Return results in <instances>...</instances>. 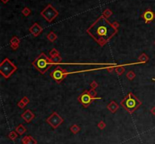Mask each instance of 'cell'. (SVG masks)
<instances>
[{"mask_svg": "<svg viewBox=\"0 0 155 144\" xmlns=\"http://www.w3.org/2000/svg\"><path fill=\"white\" fill-rule=\"evenodd\" d=\"M86 32L100 46H104L117 33L118 30L101 15L87 29Z\"/></svg>", "mask_w": 155, "mask_h": 144, "instance_id": "obj_1", "label": "cell"}, {"mask_svg": "<svg viewBox=\"0 0 155 144\" xmlns=\"http://www.w3.org/2000/svg\"><path fill=\"white\" fill-rule=\"evenodd\" d=\"M141 105V102L138 99L135 94L129 92L124 99L120 102V106H123L125 110L132 114Z\"/></svg>", "mask_w": 155, "mask_h": 144, "instance_id": "obj_2", "label": "cell"}, {"mask_svg": "<svg viewBox=\"0 0 155 144\" xmlns=\"http://www.w3.org/2000/svg\"><path fill=\"white\" fill-rule=\"evenodd\" d=\"M32 65L41 74H44L54 63L52 59L47 57L45 53H41L38 57L33 61Z\"/></svg>", "mask_w": 155, "mask_h": 144, "instance_id": "obj_3", "label": "cell"}, {"mask_svg": "<svg viewBox=\"0 0 155 144\" xmlns=\"http://www.w3.org/2000/svg\"><path fill=\"white\" fill-rule=\"evenodd\" d=\"M17 69L18 67L9 58L4 59L0 63V73L5 79H9Z\"/></svg>", "mask_w": 155, "mask_h": 144, "instance_id": "obj_4", "label": "cell"}, {"mask_svg": "<svg viewBox=\"0 0 155 144\" xmlns=\"http://www.w3.org/2000/svg\"><path fill=\"white\" fill-rule=\"evenodd\" d=\"M40 14L45 18V20H46V21H48V23H51L58 17L59 14V12L57 11L51 4H48V5L40 12Z\"/></svg>", "mask_w": 155, "mask_h": 144, "instance_id": "obj_5", "label": "cell"}, {"mask_svg": "<svg viewBox=\"0 0 155 144\" xmlns=\"http://www.w3.org/2000/svg\"><path fill=\"white\" fill-rule=\"evenodd\" d=\"M69 73L70 72H68L66 69H64L61 67H59V66H57L56 68L50 73V76L57 83L60 84L67 77Z\"/></svg>", "mask_w": 155, "mask_h": 144, "instance_id": "obj_6", "label": "cell"}, {"mask_svg": "<svg viewBox=\"0 0 155 144\" xmlns=\"http://www.w3.org/2000/svg\"><path fill=\"white\" fill-rule=\"evenodd\" d=\"M95 100H101V97H93L90 96L88 92V90H84L80 95H79L78 98H77V100H78L80 104H82L83 106L85 108H87L88 106L92 104V102Z\"/></svg>", "mask_w": 155, "mask_h": 144, "instance_id": "obj_7", "label": "cell"}, {"mask_svg": "<svg viewBox=\"0 0 155 144\" xmlns=\"http://www.w3.org/2000/svg\"><path fill=\"white\" fill-rule=\"evenodd\" d=\"M46 122L50 125L52 128L56 129L64 122V119L61 116H60L58 112H54L46 119Z\"/></svg>", "mask_w": 155, "mask_h": 144, "instance_id": "obj_8", "label": "cell"}, {"mask_svg": "<svg viewBox=\"0 0 155 144\" xmlns=\"http://www.w3.org/2000/svg\"><path fill=\"white\" fill-rule=\"evenodd\" d=\"M141 17L144 19L145 23H149L150 22L153 21L155 18V13L150 9H148L144 11V13L141 15Z\"/></svg>", "mask_w": 155, "mask_h": 144, "instance_id": "obj_9", "label": "cell"}, {"mask_svg": "<svg viewBox=\"0 0 155 144\" xmlns=\"http://www.w3.org/2000/svg\"><path fill=\"white\" fill-rule=\"evenodd\" d=\"M29 30H30V33L34 37H37L42 32V28L40 27L37 23H35L30 27Z\"/></svg>", "mask_w": 155, "mask_h": 144, "instance_id": "obj_10", "label": "cell"}, {"mask_svg": "<svg viewBox=\"0 0 155 144\" xmlns=\"http://www.w3.org/2000/svg\"><path fill=\"white\" fill-rule=\"evenodd\" d=\"M21 118L25 121L27 123H30L33 119L35 118L34 113L30 111V109H26L24 112L21 114Z\"/></svg>", "mask_w": 155, "mask_h": 144, "instance_id": "obj_11", "label": "cell"}, {"mask_svg": "<svg viewBox=\"0 0 155 144\" xmlns=\"http://www.w3.org/2000/svg\"><path fill=\"white\" fill-rule=\"evenodd\" d=\"M20 45V39L17 36H13L10 40V46L12 50L16 51L19 48Z\"/></svg>", "mask_w": 155, "mask_h": 144, "instance_id": "obj_12", "label": "cell"}, {"mask_svg": "<svg viewBox=\"0 0 155 144\" xmlns=\"http://www.w3.org/2000/svg\"><path fill=\"white\" fill-rule=\"evenodd\" d=\"M21 143L23 144H37V141L30 135H27L21 139Z\"/></svg>", "mask_w": 155, "mask_h": 144, "instance_id": "obj_13", "label": "cell"}, {"mask_svg": "<svg viewBox=\"0 0 155 144\" xmlns=\"http://www.w3.org/2000/svg\"><path fill=\"white\" fill-rule=\"evenodd\" d=\"M107 109L112 113H115L119 109V105H118L115 101H111L109 103V104L107 106Z\"/></svg>", "mask_w": 155, "mask_h": 144, "instance_id": "obj_14", "label": "cell"}, {"mask_svg": "<svg viewBox=\"0 0 155 144\" xmlns=\"http://www.w3.org/2000/svg\"><path fill=\"white\" fill-rule=\"evenodd\" d=\"M138 63H145L149 60V57L145 53H142V54L138 57Z\"/></svg>", "mask_w": 155, "mask_h": 144, "instance_id": "obj_15", "label": "cell"}, {"mask_svg": "<svg viewBox=\"0 0 155 144\" xmlns=\"http://www.w3.org/2000/svg\"><path fill=\"white\" fill-rule=\"evenodd\" d=\"M15 131L18 134V135H23L27 131V128L22 124H20L17 127H16Z\"/></svg>", "mask_w": 155, "mask_h": 144, "instance_id": "obj_16", "label": "cell"}, {"mask_svg": "<svg viewBox=\"0 0 155 144\" xmlns=\"http://www.w3.org/2000/svg\"><path fill=\"white\" fill-rule=\"evenodd\" d=\"M47 39L48 41H50L51 42H54L55 41H56L57 39H58V36H57L53 31H51L47 35Z\"/></svg>", "mask_w": 155, "mask_h": 144, "instance_id": "obj_17", "label": "cell"}, {"mask_svg": "<svg viewBox=\"0 0 155 144\" xmlns=\"http://www.w3.org/2000/svg\"><path fill=\"white\" fill-rule=\"evenodd\" d=\"M115 72L118 76H121L125 72V68L123 66H117L115 67Z\"/></svg>", "mask_w": 155, "mask_h": 144, "instance_id": "obj_18", "label": "cell"}, {"mask_svg": "<svg viewBox=\"0 0 155 144\" xmlns=\"http://www.w3.org/2000/svg\"><path fill=\"white\" fill-rule=\"evenodd\" d=\"M70 130L71 131V133L76 134L77 133H79V131L80 130V126H78L77 125H73L70 127Z\"/></svg>", "mask_w": 155, "mask_h": 144, "instance_id": "obj_19", "label": "cell"}, {"mask_svg": "<svg viewBox=\"0 0 155 144\" xmlns=\"http://www.w3.org/2000/svg\"><path fill=\"white\" fill-rule=\"evenodd\" d=\"M51 59L52 60V62L54 64H58L61 62L62 60V57H61L60 55H57L55 57H51Z\"/></svg>", "mask_w": 155, "mask_h": 144, "instance_id": "obj_20", "label": "cell"}, {"mask_svg": "<svg viewBox=\"0 0 155 144\" xmlns=\"http://www.w3.org/2000/svg\"><path fill=\"white\" fill-rule=\"evenodd\" d=\"M126 77L129 80L132 81V80H133L136 77V73H135V72H133V71H132V70H130V71H129L127 73H126Z\"/></svg>", "mask_w": 155, "mask_h": 144, "instance_id": "obj_21", "label": "cell"}, {"mask_svg": "<svg viewBox=\"0 0 155 144\" xmlns=\"http://www.w3.org/2000/svg\"><path fill=\"white\" fill-rule=\"evenodd\" d=\"M18 134L16 132V131H11V132L9 134L8 137L11 140H15V139H17Z\"/></svg>", "mask_w": 155, "mask_h": 144, "instance_id": "obj_22", "label": "cell"}, {"mask_svg": "<svg viewBox=\"0 0 155 144\" xmlns=\"http://www.w3.org/2000/svg\"><path fill=\"white\" fill-rule=\"evenodd\" d=\"M112 14H113L112 11H111V10H110L109 9H105V10L103 11L102 15L104 16V18H110V17H111V16L112 15Z\"/></svg>", "mask_w": 155, "mask_h": 144, "instance_id": "obj_23", "label": "cell"}, {"mask_svg": "<svg viewBox=\"0 0 155 144\" xmlns=\"http://www.w3.org/2000/svg\"><path fill=\"white\" fill-rule=\"evenodd\" d=\"M49 55H50L51 57H55L57 55H59V51L57 50L56 48H52V50L50 51V52H49Z\"/></svg>", "mask_w": 155, "mask_h": 144, "instance_id": "obj_24", "label": "cell"}, {"mask_svg": "<svg viewBox=\"0 0 155 144\" xmlns=\"http://www.w3.org/2000/svg\"><path fill=\"white\" fill-rule=\"evenodd\" d=\"M31 13V11L30 10L29 8H27V7H25L24 9L22 10V14L24 15V16H26V17H27V16H29Z\"/></svg>", "mask_w": 155, "mask_h": 144, "instance_id": "obj_25", "label": "cell"}, {"mask_svg": "<svg viewBox=\"0 0 155 144\" xmlns=\"http://www.w3.org/2000/svg\"><path fill=\"white\" fill-rule=\"evenodd\" d=\"M88 92L89 94V95L93 97H96L97 96V91L95 90V89H93V88H91L90 90H88Z\"/></svg>", "mask_w": 155, "mask_h": 144, "instance_id": "obj_26", "label": "cell"}, {"mask_svg": "<svg viewBox=\"0 0 155 144\" xmlns=\"http://www.w3.org/2000/svg\"><path fill=\"white\" fill-rule=\"evenodd\" d=\"M98 127H99V129L103 130V129L105 128V127H106V123L104 121H100L99 123H98Z\"/></svg>", "mask_w": 155, "mask_h": 144, "instance_id": "obj_27", "label": "cell"}, {"mask_svg": "<svg viewBox=\"0 0 155 144\" xmlns=\"http://www.w3.org/2000/svg\"><path fill=\"white\" fill-rule=\"evenodd\" d=\"M90 87H91V88H93V89H95V88H97L98 87H99V84L97 83V81H92L91 83H90Z\"/></svg>", "mask_w": 155, "mask_h": 144, "instance_id": "obj_28", "label": "cell"}, {"mask_svg": "<svg viewBox=\"0 0 155 144\" xmlns=\"http://www.w3.org/2000/svg\"><path fill=\"white\" fill-rule=\"evenodd\" d=\"M26 106H27V105L24 104L23 101H21V100H20V101L18 103V106L20 109H24V108H25Z\"/></svg>", "mask_w": 155, "mask_h": 144, "instance_id": "obj_29", "label": "cell"}, {"mask_svg": "<svg viewBox=\"0 0 155 144\" xmlns=\"http://www.w3.org/2000/svg\"><path fill=\"white\" fill-rule=\"evenodd\" d=\"M21 101H23V102L24 104H25L26 105H27V104H29V103H30V99H29V98H28V97H27V96L23 97L22 98V99H21Z\"/></svg>", "mask_w": 155, "mask_h": 144, "instance_id": "obj_30", "label": "cell"}, {"mask_svg": "<svg viewBox=\"0 0 155 144\" xmlns=\"http://www.w3.org/2000/svg\"><path fill=\"white\" fill-rule=\"evenodd\" d=\"M112 25H113V27L114 28H116L117 30L118 28L120 27V24H119V23L117 22V21H114V22H113V23H112Z\"/></svg>", "mask_w": 155, "mask_h": 144, "instance_id": "obj_31", "label": "cell"}, {"mask_svg": "<svg viewBox=\"0 0 155 144\" xmlns=\"http://www.w3.org/2000/svg\"><path fill=\"white\" fill-rule=\"evenodd\" d=\"M150 112H151L154 116H155V106H153V107L151 108V109H150Z\"/></svg>", "mask_w": 155, "mask_h": 144, "instance_id": "obj_32", "label": "cell"}, {"mask_svg": "<svg viewBox=\"0 0 155 144\" xmlns=\"http://www.w3.org/2000/svg\"><path fill=\"white\" fill-rule=\"evenodd\" d=\"M1 1H2V2L4 3V4H6V3H7L9 1V0H1Z\"/></svg>", "mask_w": 155, "mask_h": 144, "instance_id": "obj_33", "label": "cell"}, {"mask_svg": "<svg viewBox=\"0 0 155 144\" xmlns=\"http://www.w3.org/2000/svg\"><path fill=\"white\" fill-rule=\"evenodd\" d=\"M152 80H153V81H155V79H154H154H152Z\"/></svg>", "mask_w": 155, "mask_h": 144, "instance_id": "obj_34", "label": "cell"}, {"mask_svg": "<svg viewBox=\"0 0 155 144\" xmlns=\"http://www.w3.org/2000/svg\"><path fill=\"white\" fill-rule=\"evenodd\" d=\"M154 45H155V41H154Z\"/></svg>", "mask_w": 155, "mask_h": 144, "instance_id": "obj_35", "label": "cell"}]
</instances>
